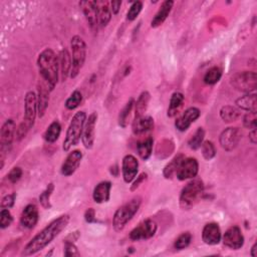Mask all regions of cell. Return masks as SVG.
<instances>
[{
  "label": "cell",
  "mask_w": 257,
  "mask_h": 257,
  "mask_svg": "<svg viewBox=\"0 0 257 257\" xmlns=\"http://www.w3.org/2000/svg\"><path fill=\"white\" fill-rule=\"evenodd\" d=\"M79 6L82 9L90 28L92 30H97L99 27L97 1H81L79 2Z\"/></svg>",
  "instance_id": "4fadbf2b"
},
{
  "label": "cell",
  "mask_w": 257,
  "mask_h": 257,
  "mask_svg": "<svg viewBox=\"0 0 257 257\" xmlns=\"http://www.w3.org/2000/svg\"><path fill=\"white\" fill-rule=\"evenodd\" d=\"M200 116V110L197 107H189L184 113L179 116L175 121V126L180 132H185L189 128V126L198 119Z\"/></svg>",
  "instance_id": "ac0fdd59"
},
{
  "label": "cell",
  "mask_w": 257,
  "mask_h": 257,
  "mask_svg": "<svg viewBox=\"0 0 257 257\" xmlns=\"http://www.w3.org/2000/svg\"><path fill=\"white\" fill-rule=\"evenodd\" d=\"M15 202V194L6 195L1 201V208L2 209H9L14 205Z\"/></svg>",
  "instance_id": "bcb514c9"
},
{
  "label": "cell",
  "mask_w": 257,
  "mask_h": 257,
  "mask_svg": "<svg viewBox=\"0 0 257 257\" xmlns=\"http://www.w3.org/2000/svg\"><path fill=\"white\" fill-rule=\"evenodd\" d=\"M64 255L67 256V257L79 256V252H78L76 246L73 244V242L65 241V245H64Z\"/></svg>",
  "instance_id": "ee69618b"
},
{
  "label": "cell",
  "mask_w": 257,
  "mask_h": 257,
  "mask_svg": "<svg viewBox=\"0 0 257 257\" xmlns=\"http://www.w3.org/2000/svg\"><path fill=\"white\" fill-rule=\"evenodd\" d=\"M241 139H242V132L240 131V128L230 126L225 128L221 133L219 138V143L225 151L231 152L238 146Z\"/></svg>",
  "instance_id": "9c48e42d"
},
{
  "label": "cell",
  "mask_w": 257,
  "mask_h": 257,
  "mask_svg": "<svg viewBox=\"0 0 257 257\" xmlns=\"http://www.w3.org/2000/svg\"><path fill=\"white\" fill-rule=\"evenodd\" d=\"M142 199L140 197H135L115 211L112 218V226L115 231H121L125 227V225L139 211Z\"/></svg>",
  "instance_id": "8992f818"
},
{
  "label": "cell",
  "mask_w": 257,
  "mask_h": 257,
  "mask_svg": "<svg viewBox=\"0 0 257 257\" xmlns=\"http://www.w3.org/2000/svg\"><path fill=\"white\" fill-rule=\"evenodd\" d=\"M142 9H143V3L141 1L133 2V4L131 5V7L126 13V19L128 21L135 20L138 17V15L141 13Z\"/></svg>",
  "instance_id": "60d3db41"
},
{
  "label": "cell",
  "mask_w": 257,
  "mask_h": 257,
  "mask_svg": "<svg viewBox=\"0 0 257 257\" xmlns=\"http://www.w3.org/2000/svg\"><path fill=\"white\" fill-rule=\"evenodd\" d=\"M204 137H205V131L203 127H198L197 131L195 132V134L191 137V139L188 142L189 147L192 150H198L199 148H201V145L204 141Z\"/></svg>",
  "instance_id": "d590c367"
},
{
  "label": "cell",
  "mask_w": 257,
  "mask_h": 257,
  "mask_svg": "<svg viewBox=\"0 0 257 257\" xmlns=\"http://www.w3.org/2000/svg\"><path fill=\"white\" fill-rule=\"evenodd\" d=\"M37 111V95L33 91H28L24 99V118L16 130V137L18 140L23 139L28 131L33 126Z\"/></svg>",
  "instance_id": "3957f363"
},
{
  "label": "cell",
  "mask_w": 257,
  "mask_h": 257,
  "mask_svg": "<svg viewBox=\"0 0 257 257\" xmlns=\"http://www.w3.org/2000/svg\"><path fill=\"white\" fill-rule=\"evenodd\" d=\"M191 240H192V235H191V233H189V232H184V233H182V234L176 239V241H175V243H174V247H175L176 249H179V250L184 249V248H186V247H188V246L190 245Z\"/></svg>",
  "instance_id": "ab89813d"
},
{
  "label": "cell",
  "mask_w": 257,
  "mask_h": 257,
  "mask_svg": "<svg viewBox=\"0 0 257 257\" xmlns=\"http://www.w3.org/2000/svg\"><path fill=\"white\" fill-rule=\"evenodd\" d=\"M134 105H135L134 98H131V99L125 103V105L122 107V109L119 111V115H118V124H119L121 127H125V126L127 125L128 117H130V114H131V111H132Z\"/></svg>",
  "instance_id": "836d02e7"
},
{
  "label": "cell",
  "mask_w": 257,
  "mask_h": 257,
  "mask_svg": "<svg viewBox=\"0 0 257 257\" xmlns=\"http://www.w3.org/2000/svg\"><path fill=\"white\" fill-rule=\"evenodd\" d=\"M69 222L68 215H62L49 223L38 234H36L24 247L21 255L29 256L33 255L40 250L44 249L49 243H51L61 232L64 230Z\"/></svg>",
  "instance_id": "6da1fadb"
},
{
  "label": "cell",
  "mask_w": 257,
  "mask_h": 257,
  "mask_svg": "<svg viewBox=\"0 0 257 257\" xmlns=\"http://www.w3.org/2000/svg\"><path fill=\"white\" fill-rule=\"evenodd\" d=\"M256 247H257V245H256V243H255V244L252 246V248H251V252H250V254H251V256H252V257H255V256L257 255V254H256V250H257V249H256Z\"/></svg>",
  "instance_id": "816d5d0a"
},
{
  "label": "cell",
  "mask_w": 257,
  "mask_h": 257,
  "mask_svg": "<svg viewBox=\"0 0 257 257\" xmlns=\"http://www.w3.org/2000/svg\"><path fill=\"white\" fill-rule=\"evenodd\" d=\"M54 190V185L52 183L48 184L46 189L40 194L39 196V202L41 204V206L44 208V209H49L51 207V204H50V196L52 194Z\"/></svg>",
  "instance_id": "8d00e7d4"
},
{
  "label": "cell",
  "mask_w": 257,
  "mask_h": 257,
  "mask_svg": "<svg viewBox=\"0 0 257 257\" xmlns=\"http://www.w3.org/2000/svg\"><path fill=\"white\" fill-rule=\"evenodd\" d=\"M222 76V70L218 66H213L207 70L204 75V82L206 84H215L217 83Z\"/></svg>",
  "instance_id": "e575fe53"
},
{
  "label": "cell",
  "mask_w": 257,
  "mask_h": 257,
  "mask_svg": "<svg viewBox=\"0 0 257 257\" xmlns=\"http://www.w3.org/2000/svg\"><path fill=\"white\" fill-rule=\"evenodd\" d=\"M37 66L42 81L52 91L59 77V59L50 48L42 50L37 58Z\"/></svg>",
  "instance_id": "7a4b0ae2"
},
{
  "label": "cell",
  "mask_w": 257,
  "mask_h": 257,
  "mask_svg": "<svg viewBox=\"0 0 257 257\" xmlns=\"http://www.w3.org/2000/svg\"><path fill=\"white\" fill-rule=\"evenodd\" d=\"M59 74L61 80L65 81L68 76H70V71L72 67V59L66 48L61 49L59 56Z\"/></svg>",
  "instance_id": "7402d4cb"
},
{
  "label": "cell",
  "mask_w": 257,
  "mask_h": 257,
  "mask_svg": "<svg viewBox=\"0 0 257 257\" xmlns=\"http://www.w3.org/2000/svg\"><path fill=\"white\" fill-rule=\"evenodd\" d=\"M97 120V113L91 112L88 116V118L85 120L83 132L81 136V141L83 146L86 149H91L94 143V131H95V124Z\"/></svg>",
  "instance_id": "9a60e30c"
},
{
  "label": "cell",
  "mask_w": 257,
  "mask_h": 257,
  "mask_svg": "<svg viewBox=\"0 0 257 257\" xmlns=\"http://www.w3.org/2000/svg\"><path fill=\"white\" fill-rule=\"evenodd\" d=\"M71 47V59H72V67L70 71V77L74 78L82 68L85 58H86V44L84 40L78 36L74 35L70 41Z\"/></svg>",
  "instance_id": "52a82bcc"
},
{
  "label": "cell",
  "mask_w": 257,
  "mask_h": 257,
  "mask_svg": "<svg viewBox=\"0 0 257 257\" xmlns=\"http://www.w3.org/2000/svg\"><path fill=\"white\" fill-rule=\"evenodd\" d=\"M236 105L248 112H255L257 110V96L255 93H247L236 99Z\"/></svg>",
  "instance_id": "484cf974"
},
{
  "label": "cell",
  "mask_w": 257,
  "mask_h": 257,
  "mask_svg": "<svg viewBox=\"0 0 257 257\" xmlns=\"http://www.w3.org/2000/svg\"><path fill=\"white\" fill-rule=\"evenodd\" d=\"M16 130L17 128H15V122L11 118L5 120V122L2 124L1 133H0L1 155H4L6 151H9L12 145V142L14 140Z\"/></svg>",
  "instance_id": "7c38bea8"
},
{
  "label": "cell",
  "mask_w": 257,
  "mask_h": 257,
  "mask_svg": "<svg viewBox=\"0 0 257 257\" xmlns=\"http://www.w3.org/2000/svg\"><path fill=\"white\" fill-rule=\"evenodd\" d=\"M221 230L217 223H208L202 231V239L208 245H216L221 241Z\"/></svg>",
  "instance_id": "d6986e66"
},
{
  "label": "cell",
  "mask_w": 257,
  "mask_h": 257,
  "mask_svg": "<svg viewBox=\"0 0 257 257\" xmlns=\"http://www.w3.org/2000/svg\"><path fill=\"white\" fill-rule=\"evenodd\" d=\"M13 221V217L8 209H1L0 212V227L1 229H5L11 225Z\"/></svg>",
  "instance_id": "b9f144b4"
},
{
  "label": "cell",
  "mask_w": 257,
  "mask_h": 257,
  "mask_svg": "<svg viewBox=\"0 0 257 257\" xmlns=\"http://www.w3.org/2000/svg\"><path fill=\"white\" fill-rule=\"evenodd\" d=\"M110 188H111V184L108 181H103L97 184L92 193L93 201L98 204L107 202L109 200Z\"/></svg>",
  "instance_id": "cb8c5ba5"
},
{
  "label": "cell",
  "mask_w": 257,
  "mask_h": 257,
  "mask_svg": "<svg viewBox=\"0 0 257 257\" xmlns=\"http://www.w3.org/2000/svg\"><path fill=\"white\" fill-rule=\"evenodd\" d=\"M61 132V126L58 120L52 121L44 133V139L48 143H54L58 140Z\"/></svg>",
  "instance_id": "d6a6232c"
},
{
  "label": "cell",
  "mask_w": 257,
  "mask_h": 257,
  "mask_svg": "<svg viewBox=\"0 0 257 257\" xmlns=\"http://www.w3.org/2000/svg\"><path fill=\"white\" fill-rule=\"evenodd\" d=\"M231 85L242 92L251 93L257 87V75L254 71L237 72L231 77Z\"/></svg>",
  "instance_id": "ba28073f"
},
{
  "label": "cell",
  "mask_w": 257,
  "mask_h": 257,
  "mask_svg": "<svg viewBox=\"0 0 257 257\" xmlns=\"http://www.w3.org/2000/svg\"><path fill=\"white\" fill-rule=\"evenodd\" d=\"M139 169V162L133 155H126L122 159L121 172L125 183H131L137 177Z\"/></svg>",
  "instance_id": "2e32d148"
},
{
  "label": "cell",
  "mask_w": 257,
  "mask_h": 257,
  "mask_svg": "<svg viewBox=\"0 0 257 257\" xmlns=\"http://www.w3.org/2000/svg\"><path fill=\"white\" fill-rule=\"evenodd\" d=\"M198 170L199 164L195 158H184L176 172V177L180 181L194 179L198 174Z\"/></svg>",
  "instance_id": "8fae6325"
},
{
  "label": "cell",
  "mask_w": 257,
  "mask_h": 257,
  "mask_svg": "<svg viewBox=\"0 0 257 257\" xmlns=\"http://www.w3.org/2000/svg\"><path fill=\"white\" fill-rule=\"evenodd\" d=\"M150 98H151V96L148 91H143L141 93L137 102L135 103V112H136L135 116L145 115V112L147 111V108H148Z\"/></svg>",
  "instance_id": "f546056e"
},
{
  "label": "cell",
  "mask_w": 257,
  "mask_h": 257,
  "mask_svg": "<svg viewBox=\"0 0 257 257\" xmlns=\"http://www.w3.org/2000/svg\"><path fill=\"white\" fill-rule=\"evenodd\" d=\"M220 116L225 122H232L238 119L240 111L233 105H224L220 109Z\"/></svg>",
  "instance_id": "f1b7e54d"
},
{
  "label": "cell",
  "mask_w": 257,
  "mask_h": 257,
  "mask_svg": "<svg viewBox=\"0 0 257 257\" xmlns=\"http://www.w3.org/2000/svg\"><path fill=\"white\" fill-rule=\"evenodd\" d=\"M201 151H202V155H203L204 159L207 161L212 160L216 155L215 146L211 141L203 142L201 145Z\"/></svg>",
  "instance_id": "74e56055"
},
{
  "label": "cell",
  "mask_w": 257,
  "mask_h": 257,
  "mask_svg": "<svg viewBox=\"0 0 257 257\" xmlns=\"http://www.w3.org/2000/svg\"><path fill=\"white\" fill-rule=\"evenodd\" d=\"M184 158H185L184 155L179 154L169 164H167V166L164 168V171H163V175L166 179H171L174 175H176V172H177L180 164L184 160Z\"/></svg>",
  "instance_id": "1f68e13d"
},
{
  "label": "cell",
  "mask_w": 257,
  "mask_h": 257,
  "mask_svg": "<svg viewBox=\"0 0 257 257\" xmlns=\"http://www.w3.org/2000/svg\"><path fill=\"white\" fill-rule=\"evenodd\" d=\"M243 124L249 130L256 128L257 126V114L255 112H248L243 117Z\"/></svg>",
  "instance_id": "7bdbcfd3"
},
{
  "label": "cell",
  "mask_w": 257,
  "mask_h": 257,
  "mask_svg": "<svg viewBox=\"0 0 257 257\" xmlns=\"http://www.w3.org/2000/svg\"><path fill=\"white\" fill-rule=\"evenodd\" d=\"M82 101V93L79 90H74L65 101V106L68 109L76 108Z\"/></svg>",
  "instance_id": "f35d334b"
},
{
  "label": "cell",
  "mask_w": 257,
  "mask_h": 257,
  "mask_svg": "<svg viewBox=\"0 0 257 257\" xmlns=\"http://www.w3.org/2000/svg\"><path fill=\"white\" fill-rule=\"evenodd\" d=\"M157 223L152 219H147L140 223L136 228H134L130 233L131 240L139 241L145 240L153 237L157 232Z\"/></svg>",
  "instance_id": "30bf717a"
},
{
  "label": "cell",
  "mask_w": 257,
  "mask_h": 257,
  "mask_svg": "<svg viewBox=\"0 0 257 257\" xmlns=\"http://www.w3.org/2000/svg\"><path fill=\"white\" fill-rule=\"evenodd\" d=\"M86 120V114L84 111H77L71 118V121L66 131L65 139L63 141L62 149L64 152H67L71 149V147L78 144L81 139L83 126Z\"/></svg>",
  "instance_id": "5b68a950"
},
{
  "label": "cell",
  "mask_w": 257,
  "mask_h": 257,
  "mask_svg": "<svg viewBox=\"0 0 257 257\" xmlns=\"http://www.w3.org/2000/svg\"><path fill=\"white\" fill-rule=\"evenodd\" d=\"M84 219L86 222L91 223L94 221L95 219V211L93 210V208H88L85 213H84Z\"/></svg>",
  "instance_id": "7dc6e473"
},
{
  "label": "cell",
  "mask_w": 257,
  "mask_h": 257,
  "mask_svg": "<svg viewBox=\"0 0 257 257\" xmlns=\"http://www.w3.org/2000/svg\"><path fill=\"white\" fill-rule=\"evenodd\" d=\"M22 176V170L19 167H14L7 175L8 180L10 181V183L15 184L16 182H18L20 180Z\"/></svg>",
  "instance_id": "f6af8a7d"
},
{
  "label": "cell",
  "mask_w": 257,
  "mask_h": 257,
  "mask_svg": "<svg viewBox=\"0 0 257 257\" xmlns=\"http://www.w3.org/2000/svg\"><path fill=\"white\" fill-rule=\"evenodd\" d=\"M81 159H82V153L80 151L74 150L70 152L61 166V169H60L61 174L66 177L72 175L79 167Z\"/></svg>",
  "instance_id": "e0dca14e"
},
{
  "label": "cell",
  "mask_w": 257,
  "mask_h": 257,
  "mask_svg": "<svg viewBox=\"0 0 257 257\" xmlns=\"http://www.w3.org/2000/svg\"><path fill=\"white\" fill-rule=\"evenodd\" d=\"M184 102V95L183 93L176 91L172 94L171 99H170V104H169V108H168V115L169 116H175L179 109L181 108L182 104Z\"/></svg>",
  "instance_id": "83f0119b"
},
{
  "label": "cell",
  "mask_w": 257,
  "mask_h": 257,
  "mask_svg": "<svg viewBox=\"0 0 257 257\" xmlns=\"http://www.w3.org/2000/svg\"><path fill=\"white\" fill-rule=\"evenodd\" d=\"M97 10H98V24L99 27L106 26L111 19V9L109 2L107 1H97Z\"/></svg>",
  "instance_id": "4316f807"
},
{
  "label": "cell",
  "mask_w": 257,
  "mask_h": 257,
  "mask_svg": "<svg viewBox=\"0 0 257 257\" xmlns=\"http://www.w3.org/2000/svg\"><path fill=\"white\" fill-rule=\"evenodd\" d=\"M37 221H38L37 207L34 204L27 205L21 213V217H20L21 225L25 228L31 229L37 224Z\"/></svg>",
  "instance_id": "ffe728a7"
},
{
  "label": "cell",
  "mask_w": 257,
  "mask_h": 257,
  "mask_svg": "<svg viewBox=\"0 0 257 257\" xmlns=\"http://www.w3.org/2000/svg\"><path fill=\"white\" fill-rule=\"evenodd\" d=\"M204 193V184L198 178L192 179L182 190L180 194V207L183 210H190L201 199Z\"/></svg>",
  "instance_id": "277c9868"
},
{
  "label": "cell",
  "mask_w": 257,
  "mask_h": 257,
  "mask_svg": "<svg viewBox=\"0 0 257 257\" xmlns=\"http://www.w3.org/2000/svg\"><path fill=\"white\" fill-rule=\"evenodd\" d=\"M146 179H147V174H146V173L141 174V175L137 178V180L134 182V184H133L131 190H132V191H135V190L140 186V184H141L142 182H144Z\"/></svg>",
  "instance_id": "c3c4849f"
},
{
  "label": "cell",
  "mask_w": 257,
  "mask_h": 257,
  "mask_svg": "<svg viewBox=\"0 0 257 257\" xmlns=\"http://www.w3.org/2000/svg\"><path fill=\"white\" fill-rule=\"evenodd\" d=\"M249 141L253 145H255L257 143V132H256V128L251 130V132L249 133Z\"/></svg>",
  "instance_id": "f907efd6"
},
{
  "label": "cell",
  "mask_w": 257,
  "mask_h": 257,
  "mask_svg": "<svg viewBox=\"0 0 257 257\" xmlns=\"http://www.w3.org/2000/svg\"><path fill=\"white\" fill-rule=\"evenodd\" d=\"M137 150L141 159L148 160L151 157L152 151H153V139L147 138L139 142L137 145Z\"/></svg>",
  "instance_id": "4dcf8cb0"
},
{
  "label": "cell",
  "mask_w": 257,
  "mask_h": 257,
  "mask_svg": "<svg viewBox=\"0 0 257 257\" xmlns=\"http://www.w3.org/2000/svg\"><path fill=\"white\" fill-rule=\"evenodd\" d=\"M49 87L42 81L40 84H38L37 88V111L38 116L42 117L47 109L48 102H49V93H50Z\"/></svg>",
  "instance_id": "44dd1931"
},
{
  "label": "cell",
  "mask_w": 257,
  "mask_h": 257,
  "mask_svg": "<svg viewBox=\"0 0 257 257\" xmlns=\"http://www.w3.org/2000/svg\"><path fill=\"white\" fill-rule=\"evenodd\" d=\"M223 243L230 249L238 250L244 245V237L238 226L230 227L223 236Z\"/></svg>",
  "instance_id": "5bb4252c"
},
{
  "label": "cell",
  "mask_w": 257,
  "mask_h": 257,
  "mask_svg": "<svg viewBox=\"0 0 257 257\" xmlns=\"http://www.w3.org/2000/svg\"><path fill=\"white\" fill-rule=\"evenodd\" d=\"M109 5H110L111 13L117 14L118 10L120 8V5H121V1H111V2H109Z\"/></svg>",
  "instance_id": "681fc988"
},
{
  "label": "cell",
  "mask_w": 257,
  "mask_h": 257,
  "mask_svg": "<svg viewBox=\"0 0 257 257\" xmlns=\"http://www.w3.org/2000/svg\"><path fill=\"white\" fill-rule=\"evenodd\" d=\"M154 127V119L150 115L135 116L133 121V132L135 135H141L151 131Z\"/></svg>",
  "instance_id": "603a6c76"
},
{
  "label": "cell",
  "mask_w": 257,
  "mask_h": 257,
  "mask_svg": "<svg viewBox=\"0 0 257 257\" xmlns=\"http://www.w3.org/2000/svg\"><path fill=\"white\" fill-rule=\"evenodd\" d=\"M173 5H174V2L173 1H164L160 7V9L158 10V12L156 13L155 17L153 18V20L151 21V26L153 28H156V27H159L161 26L165 20L167 19V17L169 16L172 8H173Z\"/></svg>",
  "instance_id": "d4e9b609"
}]
</instances>
